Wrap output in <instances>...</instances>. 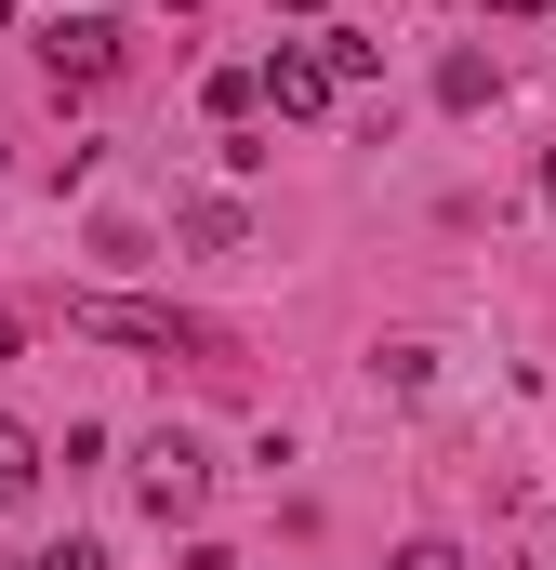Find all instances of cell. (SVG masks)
I'll return each instance as SVG.
<instances>
[{
  "label": "cell",
  "mask_w": 556,
  "mask_h": 570,
  "mask_svg": "<svg viewBox=\"0 0 556 570\" xmlns=\"http://www.w3.org/2000/svg\"><path fill=\"white\" fill-rule=\"evenodd\" d=\"M490 13H544V0H490Z\"/></svg>",
  "instance_id": "11"
},
{
  "label": "cell",
  "mask_w": 556,
  "mask_h": 570,
  "mask_svg": "<svg viewBox=\"0 0 556 570\" xmlns=\"http://www.w3.org/2000/svg\"><path fill=\"white\" fill-rule=\"evenodd\" d=\"M40 67H53V94H107V80L133 67V27H107V13H67V27L40 40Z\"/></svg>",
  "instance_id": "2"
},
{
  "label": "cell",
  "mask_w": 556,
  "mask_h": 570,
  "mask_svg": "<svg viewBox=\"0 0 556 570\" xmlns=\"http://www.w3.org/2000/svg\"><path fill=\"white\" fill-rule=\"evenodd\" d=\"M212 120H226V134H252V120H266V94H252V67H212Z\"/></svg>",
  "instance_id": "8"
},
{
  "label": "cell",
  "mask_w": 556,
  "mask_h": 570,
  "mask_svg": "<svg viewBox=\"0 0 556 570\" xmlns=\"http://www.w3.org/2000/svg\"><path fill=\"white\" fill-rule=\"evenodd\" d=\"M398 570H464V544H398Z\"/></svg>",
  "instance_id": "10"
},
{
  "label": "cell",
  "mask_w": 556,
  "mask_h": 570,
  "mask_svg": "<svg viewBox=\"0 0 556 570\" xmlns=\"http://www.w3.org/2000/svg\"><path fill=\"white\" fill-rule=\"evenodd\" d=\"M186 253H252V213L239 199H186Z\"/></svg>",
  "instance_id": "6"
},
{
  "label": "cell",
  "mask_w": 556,
  "mask_h": 570,
  "mask_svg": "<svg viewBox=\"0 0 556 570\" xmlns=\"http://www.w3.org/2000/svg\"><path fill=\"white\" fill-rule=\"evenodd\" d=\"M133 491H146V518H199V504H212V451L186 425H146L133 438Z\"/></svg>",
  "instance_id": "1"
},
{
  "label": "cell",
  "mask_w": 556,
  "mask_h": 570,
  "mask_svg": "<svg viewBox=\"0 0 556 570\" xmlns=\"http://www.w3.org/2000/svg\"><path fill=\"white\" fill-rule=\"evenodd\" d=\"M67 332H107V345H159V358H186V345H199V332H186L172 305H133V292H80V305H67Z\"/></svg>",
  "instance_id": "3"
},
{
  "label": "cell",
  "mask_w": 556,
  "mask_h": 570,
  "mask_svg": "<svg viewBox=\"0 0 556 570\" xmlns=\"http://www.w3.org/2000/svg\"><path fill=\"white\" fill-rule=\"evenodd\" d=\"M252 94H266L278 120H318V107H331V67H318V40H278L266 67H252Z\"/></svg>",
  "instance_id": "4"
},
{
  "label": "cell",
  "mask_w": 556,
  "mask_h": 570,
  "mask_svg": "<svg viewBox=\"0 0 556 570\" xmlns=\"http://www.w3.org/2000/svg\"><path fill=\"white\" fill-rule=\"evenodd\" d=\"M27 491H40V438H27V425H13V412H0V518H13Z\"/></svg>",
  "instance_id": "7"
},
{
  "label": "cell",
  "mask_w": 556,
  "mask_h": 570,
  "mask_svg": "<svg viewBox=\"0 0 556 570\" xmlns=\"http://www.w3.org/2000/svg\"><path fill=\"white\" fill-rule=\"evenodd\" d=\"M318 67H331V94H371V80H385V53H371L358 27H318Z\"/></svg>",
  "instance_id": "5"
},
{
  "label": "cell",
  "mask_w": 556,
  "mask_h": 570,
  "mask_svg": "<svg viewBox=\"0 0 556 570\" xmlns=\"http://www.w3.org/2000/svg\"><path fill=\"white\" fill-rule=\"evenodd\" d=\"M27 570H107V544H40Z\"/></svg>",
  "instance_id": "9"
},
{
  "label": "cell",
  "mask_w": 556,
  "mask_h": 570,
  "mask_svg": "<svg viewBox=\"0 0 556 570\" xmlns=\"http://www.w3.org/2000/svg\"><path fill=\"white\" fill-rule=\"evenodd\" d=\"M544 199H556V159H544Z\"/></svg>",
  "instance_id": "13"
},
{
  "label": "cell",
  "mask_w": 556,
  "mask_h": 570,
  "mask_svg": "<svg viewBox=\"0 0 556 570\" xmlns=\"http://www.w3.org/2000/svg\"><path fill=\"white\" fill-rule=\"evenodd\" d=\"M278 13H318V0H278Z\"/></svg>",
  "instance_id": "12"
}]
</instances>
